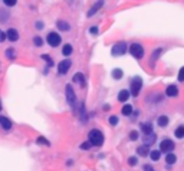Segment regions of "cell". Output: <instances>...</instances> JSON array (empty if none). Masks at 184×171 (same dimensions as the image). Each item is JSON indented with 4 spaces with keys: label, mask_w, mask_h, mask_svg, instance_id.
Listing matches in <instances>:
<instances>
[{
    "label": "cell",
    "mask_w": 184,
    "mask_h": 171,
    "mask_svg": "<svg viewBox=\"0 0 184 171\" xmlns=\"http://www.w3.org/2000/svg\"><path fill=\"white\" fill-rule=\"evenodd\" d=\"M137 152L138 155H141V157H147V155L150 154V145H147V144H142L137 148Z\"/></svg>",
    "instance_id": "obj_11"
},
{
    "label": "cell",
    "mask_w": 184,
    "mask_h": 171,
    "mask_svg": "<svg viewBox=\"0 0 184 171\" xmlns=\"http://www.w3.org/2000/svg\"><path fill=\"white\" fill-rule=\"evenodd\" d=\"M122 115H125V117H128V115H131V114H132V106H131V105H124V106H122Z\"/></svg>",
    "instance_id": "obj_23"
},
{
    "label": "cell",
    "mask_w": 184,
    "mask_h": 171,
    "mask_svg": "<svg viewBox=\"0 0 184 171\" xmlns=\"http://www.w3.org/2000/svg\"><path fill=\"white\" fill-rule=\"evenodd\" d=\"M36 142H38V144H43V145H50L49 141H46V140H45L43 137H39L38 140H36Z\"/></svg>",
    "instance_id": "obj_33"
},
{
    "label": "cell",
    "mask_w": 184,
    "mask_h": 171,
    "mask_svg": "<svg viewBox=\"0 0 184 171\" xmlns=\"http://www.w3.org/2000/svg\"><path fill=\"white\" fill-rule=\"evenodd\" d=\"M6 38H7V35L4 33V32H0V42H3Z\"/></svg>",
    "instance_id": "obj_39"
},
{
    "label": "cell",
    "mask_w": 184,
    "mask_h": 171,
    "mask_svg": "<svg viewBox=\"0 0 184 171\" xmlns=\"http://www.w3.org/2000/svg\"><path fill=\"white\" fill-rule=\"evenodd\" d=\"M0 125H2V128L3 129H6V131L12 129V122H10V119L2 117V115H0Z\"/></svg>",
    "instance_id": "obj_14"
},
{
    "label": "cell",
    "mask_w": 184,
    "mask_h": 171,
    "mask_svg": "<svg viewBox=\"0 0 184 171\" xmlns=\"http://www.w3.org/2000/svg\"><path fill=\"white\" fill-rule=\"evenodd\" d=\"M0 109H2V102H0Z\"/></svg>",
    "instance_id": "obj_41"
},
{
    "label": "cell",
    "mask_w": 184,
    "mask_h": 171,
    "mask_svg": "<svg viewBox=\"0 0 184 171\" xmlns=\"http://www.w3.org/2000/svg\"><path fill=\"white\" fill-rule=\"evenodd\" d=\"M42 59L43 60H46V63H48V65H46V72H48L49 68L53 66V60H52V58H50L49 55H42Z\"/></svg>",
    "instance_id": "obj_20"
},
{
    "label": "cell",
    "mask_w": 184,
    "mask_h": 171,
    "mask_svg": "<svg viewBox=\"0 0 184 171\" xmlns=\"http://www.w3.org/2000/svg\"><path fill=\"white\" fill-rule=\"evenodd\" d=\"M160 53H161V49H157L154 53H153V56H151V65H153V62H154V60H157V59H158Z\"/></svg>",
    "instance_id": "obj_28"
},
{
    "label": "cell",
    "mask_w": 184,
    "mask_h": 171,
    "mask_svg": "<svg viewBox=\"0 0 184 171\" xmlns=\"http://www.w3.org/2000/svg\"><path fill=\"white\" fill-rule=\"evenodd\" d=\"M6 58H9V59H15L16 56H15V50L13 49H7L6 50Z\"/></svg>",
    "instance_id": "obj_29"
},
{
    "label": "cell",
    "mask_w": 184,
    "mask_h": 171,
    "mask_svg": "<svg viewBox=\"0 0 184 171\" xmlns=\"http://www.w3.org/2000/svg\"><path fill=\"white\" fill-rule=\"evenodd\" d=\"M91 145H92V144H91V142H82V144H81V150H84V151H88L89 150V148H91Z\"/></svg>",
    "instance_id": "obj_30"
},
{
    "label": "cell",
    "mask_w": 184,
    "mask_h": 171,
    "mask_svg": "<svg viewBox=\"0 0 184 171\" xmlns=\"http://www.w3.org/2000/svg\"><path fill=\"white\" fill-rule=\"evenodd\" d=\"M127 50V43L125 42H118L112 46V49H111V53L114 56H121V55L125 53Z\"/></svg>",
    "instance_id": "obj_6"
},
{
    "label": "cell",
    "mask_w": 184,
    "mask_h": 171,
    "mask_svg": "<svg viewBox=\"0 0 184 171\" xmlns=\"http://www.w3.org/2000/svg\"><path fill=\"white\" fill-rule=\"evenodd\" d=\"M102 6H104V0H98V2H96V3L94 4V6H92L91 9H89V12H88V17L94 16V15H95V13L98 12V10H99L101 7H102Z\"/></svg>",
    "instance_id": "obj_10"
},
{
    "label": "cell",
    "mask_w": 184,
    "mask_h": 171,
    "mask_svg": "<svg viewBox=\"0 0 184 171\" xmlns=\"http://www.w3.org/2000/svg\"><path fill=\"white\" fill-rule=\"evenodd\" d=\"M35 26H36V29H38V30H39V29L42 30L45 25H43V22H36V25H35Z\"/></svg>",
    "instance_id": "obj_38"
},
{
    "label": "cell",
    "mask_w": 184,
    "mask_h": 171,
    "mask_svg": "<svg viewBox=\"0 0 184 171\" xmlns=\"http://www.w3.org/2000/svg\"><path fill=\"white\" fill-rule=\"evenodd\" d=\"M174 150V142L171 141V140H168V138H165V140H163L161 141V144H160V151H163V152H171V151Z\"/></svg>",
    "instance_id": "obj_7"
},
{
    "label": "cell",
    "mask_w": 184,
    "mask_h": 171,
    "mask_svg": "<svg viewBox=\"0 0 184 171\" xmlns=\"http://www.w3.org/2000/svg\"><path fill=\"white\" fill-rule=\"evenodd\" d=\"M168 117L167 115H160L158 117V119H157V124H158V127H161V128H164V127H167V124H168Z\"/></svg>",
    "instance_id": "obj_16"
},
{
    "label": "cell",
    "mask_w": 184,
    "mask_h": 171,
    "mask_svg": "<svg viewBox=\"0 0 184 171\" xmlns=\"http://www.w3.org/2000/svg\"><path fill=\"white\" fill-rule=\"evenodd\" d=\"M46 42H48V45L49 46H52V48H56V46L61 45L62 39H61V35L59 33H56V32H50V33H48Z\"/></svg>",
    "instance_id": "obj_4"
},
{
    "label": "cell",
    "mask_w": 184,
    "mask_h": 171,
    "mask_svg": "<svg viewBox=\"0 0 184 171\" xmlns=\"http://www.w3.org/2000/svg\"><path fill=\"white\" fill-rule=\"evenodd\" d=\"M165 95L171 96V98L177 96L178 95V88H177L176 85H170V86H167V89H165Z\"/></svg>",
    "instance_id": "obj_13"
},
{
    "label": "cell",
    "mask_w": 184,
    "mask_h": 171,
    "mask_svg": "<svg viewBox=\"0 0 184 171\" xmlns=\"http://www.w3.org/2000/svg\"><path fill=\"white\" fill-rule=\"evenodd\" d=\"M72 50H73V48H72V45H65L63 46V49H62V55L63 56H69V55L72 53Z\"/></svg>",
    "instance_id": "obj_24"
},
{
    "label": "cell",
    "mask_w": 184,
    "mask_h": 171,
    "mask_svg": "<svg viewBox=\"0 0 184 171\" xmlns=\"http://www.w3.org/2000/svg\"><path fill=\"white\" fill-rule=\"evenodd\" d=\"M131 94H132V96H138V94H140V91H141V88H142V81L140 76H135L134 79H131Z\"/></svg>",
    "instance_id": "obj_3"
},
{
    "label": "cell",
    "mask_w": 184,
    "mask_h": 171,
    "mask_svg": "<svg viewBox=\"0 0 184 171\" xmlns=\"http://www.w3.org/2000/svg\"><path fill=\"white\" fill-rule=\"evenodd\" d=\"M65 94H66V99H68V104L72 109L76 108V95H75V91L72 85H66L65 86Z\"/></svg>",
    "instance_id": "obj_2"
},
{
    "label": "cell",
    "mask_w": 184,
    "mask_h": 171,
    "mask_svg": "<svg viewBox=\"0 0 184 171\" xmlns=\"http://www.w3.org/2000/svg\"><path fill=\"white\" fill-rule=\"evenodd\" d=\"M177 79L180 81V82H183L184 81V66L180 69V72H178V76H177Z\"/></svg>",
    "instance_id": "obj_35"
},
{
    "label": "cell",
    "mask_w": 184,
    "mask_h": 171,
    "mask_svg": "<svg viewBox=\"0 0 184 171\" xmlns=\"http://www.w3.org/2000/svg\"><path fill=\"white\" fill-rule=\"evenodd\" d=\"M33 43H35V46H38V48H40V46L43 45V39L40 38V36H36V38L33 39Z\"/></svg>",
    "instance_id": "obj_27"
},
{
    "label": "cell",
    "mask_w": 184,
    "mask_h": 171,
    "mask_svg": "<svg viewBox=\"0 0 184 171\" xmlns=\"http://www.w3.org/2000/svg\"><path fill=\"white\" fill-rule=\"evenodd\" d=\"M71 65L72 62L69 60V59H65V60H62V62L58 65V73H61V75H65L69 69H71Z\"/></svg>",
    "instance_id": "obj_8"
},
{
    "label": "cell",
    "mask_w": 184,
    "mask_h": 171,
    "mask_svg": "<svg viewBox=\"0 0 184 171\" xmlns=\"http://www.w3.org/2000/svg\"><path fill=\"white\" fill-rule=\"evenodd\" d=\"M72 81H73L75 84L79 85L81 88L85 86V76H84V73H81V72L75 73V75H73V78H72Z\"/></svg>",
    "instance_id": "obj_9"
},
{
    "label": "cell",
    "mask_w": 184,
    "mask_h": 171,
    "mask_svg": "<svg viewBox=\"0 0 184 171\" xmlns=\"http://www.w3.org/2000/svg\"><path fill=\"white\" fill-rule=\"evenodd\" d=\"M58 27L61 30H69V25H68L66 22H63V20H59L58 22Z\"/></svg>",
    "instance_id": "obj_26"
},
{
    "label": "cell",
    "mask_w": 184,
    "mask_h": 171,
    "mask_svg": "<svg viewBox=\"0 0 184 171\" xmlns=\"http://www.w3.org/2000/svg\"><path fill=\"white\" fill-rule=\"evenodd\" d=\"M98 32H99L98 26H92L91 29H89V33H91V35H98Z\"/></svg>",
    "instance_id": "obj_37"
},
{
    "label": "cell",
    "mask_w": 184,
    "mask_h": 171,
    "mask_svg": "<svg viewBox=\"0 0 184 171\" xmlns=\"http://www.w3.org/2000/svg\"><path fill=\"white\" fill-rule=\"evenodd\" d=\"M3 3L6 4V6H10V7H12V6H15V4L17 3V0H3Z\"/></svg>",
    "instance_id": "obj_36"
},
{
    "label": "cell",
    "mask_w": 184,
    "mask_h": 171,
    "mask_svg": "<svg viewBox=\"0 0 184 171\" xmlns=\"http://www.w3.org/2000/svg\"><path fill=\"white\" fill-rule=\"evenodd\" d=\"M6 35H7V39L10 42H16L17 39H19V32L16 29H9L6 32Z\"/></svg>",
    "instance_id": "obj_12"
},
{
    "label": "cell",
    "mask_w": 184,
    "mask_h": 171,
    "mask_svg": "<svg viewBox=\"0 0 184 171\" xmlns=\"http://www.w3.org/2000/svg\"><path fill=\"white\" fill-rule=\"evenodd\" d=\"M130 53L134 56L135 59H141L144 56V48L140 43H132L130 46Z\"/></svg>",
    "instance_id": "obj_5"
},
{
    "label": "cell",
    "mask_w": 184,
    "mask_h": 171,
    "mask_svg": "<svg viewBox=\"0 0 184 171\" xmlns=\"http://www.w3.org/2000/svg\"><path fill=\"white\" fill-rule=\"evenodd\" d=\"M137 163H138L137 157H130V158H128V164H130V165H132V167H134V165H137Z\"/></svg>",
    "instance_id": "obj_34"
},
{
    "label": "cell",
    "mask_w": 184,
    "mask_h": 171,
    "mask_svg": "<svg viewBox=\"0 0 184 171\" xmlns=\"http://www.w3.org/2000/svg\"><path fill=\"white\" fill-rule=\"evenodd\" d=\"M130 140L131 141H137L138 140V131H131L130 132Z\"/></svg>",
    "instance_id": "obj_31"
},
{
    "label": "cell",
    "mask_w": 184,
    "mask_h": 171,
    "mask_svg": "<svg viewBox=\"0 0 184 171\" xmlns=\"http://www.w3.org/2000/svg\"><path fill=\"white\" fill-rule=\"evenodd\" d=\"M144 171H154V168L151 167V165H148V164H145L144 165Z\"/></svg>",
    "instance_id": "obj_40"
},
{
    "label": "cell",
    "mask_w": 184,
    "mask_h": 171,
    "mask_svg": "<svg viewBox=\"0 0 184 171\" xmlns=\"http://www.w3.org/2000/svg\"><path fill=\"white\" fill-rule=\"evenodd\" d=\"M109 124L112 127H115L118 124V117H115V115H112V117H109Z\"/></svg>",
    "instance_id": "obj_32"
},
{
    "label": "cell",
    "mask_w": 184,
    "mask_h": 171,
    "mask_svg": "<svg viewBox=\"0 0 184 171\" xmlns=\"http://www.w3.org/2000/svg\"><path fill=\"white\" fill-rule=\"evenodd\" d=\"M141 131L144 135H148V134L153 132V125L150 122H145V124H141Z\"/></svg>",
    "instance_id": "obj_17"
},
{
    "label": "cell",
    "mask_w": 184,
    "mask_h": 171,
    "mask_svg": "<svg viewBox=\"0 0 184 171\" xmlns=\"http://www.w3.org/2000/svg\"><path fill=\"white\" fill-rule=\"evenodd\" d=\"M174 135H176V138H178V140L184 138V125H180V127H178V128L174 131Z\"/></svg>",
    "instance_id": "obj_22"
},
{
    "label": "cell",
    "mask_w": 184,
    "mask_h": 171,
    "mask_svg": "<svg viewBox=\"0 0 184 171\" xmlns=\"http://www.w3.org/2000/svg\"><path fill=\"white\" fill-rule=\"evenodd\" d=\"M130 91H127V89H122L119 94H118V101L119 102H127L128 101V98H130Z\"/></svg>",
    "instance_id": "obj_15"
},
{
    "label": "cell",
    "mask_w": 184,
    "mask_h": 171,
    "mask_svg": "<svg viewBox=\"0 0 184 171\" xmlns=\"http://www.w3.org/2000/svg\"><path fill=\"white\" fill-rule=\"evenodd\" d=\"M160 155H161V151H160V150H153V151H150V157H151V160H153V161H158V160H160Z\"/></svg>",
    "instance_id": "obj_21"
},
{
    "label": "cell",
    "mask_w": 184,
    "mask_h": 171,
    "mask_svg": "<svg viewBox=\"0 0 184 171\" xmlns=\"http://www.w3.org/2000/svg\"><path fill=\"white\" fill-rule=\"evenodd\" d=\"M155 140H157V135H155L154 132H151V134H148V135H145V142H144V144L151 145L153 142H155Z\"/></svg>",
    "instance_id": "obj_19"
},
{
    "label": "cell",
    "mask_w": 184,
    "mask_h": 171,
    "mask_svg": "<svg viewBox=\"0 0 184 171\" xmlns=\"http://www.w3.org/2000/svg\"><path fill=\"white\" fill-rule=\"evenodd\" d=\"M176 161H177L176 154H173V152H167V155H165V163L170 164V165H173Z\"/></svg>",
    "instance_id": "obj_18"
},
{
    "label": "cell",
    "mask_w": 184,
    "mask_h": 171,
    "mask_svg": "<svg viewBox=\"0 0 184 171\" xmlns=\"http://www.w3.org/2000/svg\"><path fill=\"white\" fill-rule=\"evenodd\" d=\"M122 75H124V72H122L121 69H118V68L112 71V78H114V79H121Z\"/></svg>",
    "instance_id": "obj_25"
},
{
    "label": "cell",
    "mask_w": 184,
    "mask_h": 171,
    "mask_svg": "<svg viewBox=\"0 0 184 171\" xmlns=\"http://www.w3.org/2000/svg\"><path fill=\"white\" fill-rule=\"evenodd\" d=\"M88 140L92 145L95 147H101L104 144V134L101 132L99 129H92L88 135Z\"/></svg>",
    "instance_id": "obj_1"
}]
</instances>
